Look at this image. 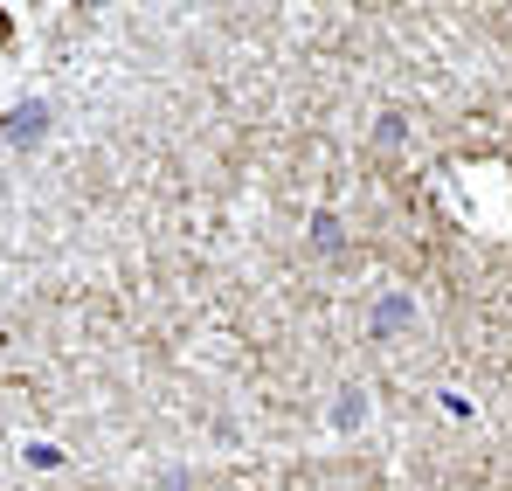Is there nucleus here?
<instances>
[{
    "label": "nucleus",
    "mask_w": 512,
    "mask_h": 491,
    "mask_svg": "<svg viewBox=\"0 0 512 491\" xmlns=\"http://www.w3.org/2000/svg\"><path fill=\"white\" fill-rule=\"evenodd\" d=\"M42 132V111H14V139H35Z\"/></svg>",
    "instance_id": "nucleus-1"
},
{
    "label": "nucleus",
    "mask_w": 512,
    "mask_h": 491,
    "mask_svg": "<svg viewBox=\"0 0 512 491\" xmlns=\"http://www.w3.org/2000/svg\"><path fill=\"white\" fill-rule=\"evenodd\" d=\"M0 35H7V14H0Z\"/></svg>",
    "instance_id": "nucleus-2"
}]
</instances>
